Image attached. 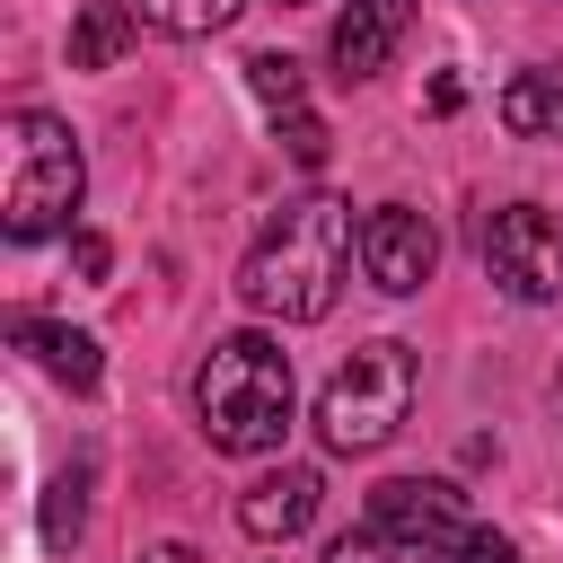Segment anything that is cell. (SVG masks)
Segmentation results:
<instances>
[{"mask_svg":"<svg viewBox=\"0 0 563 563\" xmlns=\"http://www.w3.org/2000/svg\"><path fill=\"white\" fill-rule=\"evenodd\" d=\"M405 26H413V0H352V9L334 18V70H343V79H378V70L396 62Z\"/></svg>","mask_w":563,"mask_h":563,"instance_id":"9c48e42d","label":"cell"},{"mask_svg":"<svg viewBox=\"0 0 563 563\" xmlns=\"http://www.w3.org/2000/svg\"><path fill=\"white\" fill-rule=\"evenodd\" d=\"M369 528H387L396 545L449 554V545L466 537V501H457V484H440V475H387V484L369 493Z\"/></svg>","mask_w":563,"mask_h":563,"instance_id":"8992f818","label":"cell"},{"mask_svg":"<svg viewBox=\"0 0 563 563\" xmlns=\"http://www.w3.org/2000/svg\"><path fill=\"white\" fill-rule=\"evenodd\" d=\"M361 255V229H352V202L334 194H299L264 220V238L246 246L238 264V299L255 317H282V325H317L343 290V264Z\"/></svg>","mask_w":563,"mask_h":563,"instance_id":"6da1fadb","label":"cell"},{"mask_svg":"<svg viewBox=\"0 0 563 563\" xmlns=\"http://www.w3.org/2000/svg\"><path fill=\"white\" fill-rule=\"evenodd\" d=\"M238 9H246V0H141V18H150L158 35H220Z\"/></svg>","mask_w":563,"mask_h":563,"instance_id":"4fadbf2b","label":"cell"},{"mask_svg":"<svg viewBox=\"0 0 563 563\" xmlns=\"http://www.w3.org/2000/svg\"><path fill=\"white\" fill-rule=\"evenodd\" d=\"M132 0H88L79 9V26H70V70H106L123 44H132Z\"/></svg>","mask_w":563,"mask_h":563,"instance_id":"7c38bea8","label":"cell"},{"mask_svg":"<svg viewBox=\"0 0 563 563\" xmlns=\"http://www.w3.org/2000/svg\"><path fill=\"white\" fill-rule=\"evenodd\" d=\"M317 466H273V475H255L246 493H238V528L255 537V545H282V537H299L308 519H317Z\"/></svg>","mask_w":563,"mask_h":563,"instance_id":"ba28073f","label":"cell"},{"mask_svg":"<svg viewBox=\"0 0 563 563\" xmlns=\"http://www.w3.org/2000/svg\"><path fill=\"white\" fill-rule=\"evenodd\" d=\"M246 88H255L273 114H299V106H308V88H299V62H290V53H255V62H246Z\"/></svg>","mask_w":563,"mask_h":563,"instance_id":"5bb4252c","label":"cell"},{"mask_svg":"<svg viewBox=\"0 0 563 563\" xmlns=\"http://www.w3.org/2000/svg\"><path fill=\"white\" fill-rule=\"evenodd\" d=\"M282 9H299V0H282Z\"/></svg>","mask_w":563,"mask_h":563,"instance_id":"7402d4cb","label":"cell"},{"mask_svg":"<svg viewBox=\"0 0 563 563\" xmlns=\"http://www.w3.org/2000/svg\"><path fill=\"white\" fill-rule=\"evenodd\" d=\"M273 123H282V150H290L299 167H325V123H317L308 106H299V114H273Z\"/></svg>","mask_w":563,"mask_h":563,"instance_id":"2e32d148","label":"cell"},{"mask_svg":"<svg viewBox=\"0 0 563 563\" xmlns=\"http://www.w3.org/2000/svg\"><path fill=\"white\" fill-rule=\"evenodd\" d=\"M70 264H79V273H88V282H97V273H106V264H114V255H106V238H88V229H79V238H70Z\"/></svg>","mask_w":563,"mask_h":563,"instance_id":"d6986e66","label":"cell"},{"mask_svg":"<svg viewBox=\"0 0 563 563\" xmlns=\"http://www.w3.org/2000/svg\"><path fill=\"white\" fill-rule=\"evenodd\" d=\"M554 405H563V378H554Z\"/></svg>","mask_w":563,"mask_h":563,"instance_id":"44dd1931","label":"cell"},{"mask_svg":"<svg viewBox=\"0 0 563 563\" xmlns=\"http://www.w3.org/2000/svg\"><path fill=\"white\" fill-rule=\"evenodd\" d=\"M449 563H519V545H510L501 528H466V537L449 545Z\"/></svg>","mask_w":563,"mask_h":563,"instance_id":"ac0fdd59","label":"cell"},{"mask_svg":"<svg viewBox=\"0 0 563 563\" xmlns=\"http://www.w3.org/2000/svg\"><path fill=\"white\" fill-rule=\"evenodd\" d=\"M501 123L519 141H563V70H519L501 88Z\"/></svg>","mask_w":563,"mask_h":563,"instance_id":"8fae6325","label":"cell"},{"mask_svg":"<svg viewBox=\"0 0 563 563\" xmlns=\"http://www.w3.org/2000/svg\"><path fill=\"white\" fill-rule=\"evenodd\" d=\"M405 413H413V352L405 343H361L317 396V440L334 457H369V449L396 440Z\"/></svg>","mask_w":563,"mask_h":563,"instance_id":"277c9868","label":"cell"},{"mask_svg":"<svg viewBox=\"0 0 563 563\" xmlns=\"http://www.w3.org/2000/svg\"><path fill=\"white\" fill-rule=\"evenodd\" d=\"M79 194H88V167H79L70 123L44 114V106H18V114L0 123V229H9L18 246H35V238L70 229Z\"/></svg>","mask_w":563,"mask_h":563,"instance_id":"3957f363","label":"cell"},{"mask_svg":"<svg viewBox=\"0 0 563 563\" xmlns=\"http://www.w3.org/2000/svg\"><path fill=\"white\" fill-rule=\"evenodd\" d=\"M132 563H202V554H194V545H176V537H167V545H141V554H132Z\"/></svg>","mask_w":563,"mask_h":563,"instance_id":"ffe728a7","label":"cell"},{"mask_svg":"<svg viewBox=\"0 0 563 563\" xmlns=\"http://www.w3.org/2000/svg\"><path fill=\"white\" fill-rule=\"evenodd\" d=\"M431 264H440V238H431V220H422V211L378 202V211L361 220V273H369L387 299H413V290L431 282Z\"/></svg>","mask_w":563,"mask_h":563,"instance_id":"52a82bcc","label":"cell"},{"mask_svg":"<svg viewBox=\"0 0 563 563\" xmlns=\"http://www.w3.org/2000/svg\"><path fill=\"white\" fill-rule=\"evenodd\" d=\"M387 554H396V537H387V528H369V519H361V528H343V537L325 545V563H387Z\"/></svg>","mask_w":563,"mask_h":563,"instance_id":"e0dca14e","label":"cell"},{"mask_svg":"<svg viewBox=\"0 0 563 563\" xmlns=\"http://www.w3.org/2000/svg\"><path fill=\"white\" fill-rule=\"evenodd\" d=\"M484 273L510 299H563V220L545 202H501L484 211Z\"/></svg>","mask_w":563,"mask_h":563,"instance_id":"5b68a950","label":"cell"},{"mask_svg":"<svg viewBox=\"0 0 563 563\" xmlns=\"http://www.w3.org/2000/svg\"><path fill=\"white\" fill-rule=\"evenodd\" d=\"M290 352L273 343V334H220L211 343V361H202V378H194V413H202V431H211V449H229V457H264V449H282V431H290Z\"/></svg>","mask_w":563,"mask_h":563,"instance_id":"7a4b0ae2","label":"cell"},{"mask_svg":"<svg viewBox=\"0 0 563 563\" xmlns=\"http://www.w3.org/2000/svg\"><path fill=\"white\" fill-rule=\"evenodd\" d=\"M9 334H18V343H26V352H35V361L62 378V387H79V396H88V387H97V369H106V361H97V343H88L79 325H44V317H18Z\"/></svg>","mask_w":563,"mask_h":563,"instance_id":"30bf717a","label":"cell"},{"mask_svg":"<svg viewBox=\"0 0 563 563\" xmlns=\"http://www.w3.org/2000/svg\"><path fill=\"white\" fill-rule=\"evenodd\" d=\"M79 493H88V475L70 466V475L53 484V501H44V537H53V545H70V537H79V519H88V501H79Z\"/></svg>","mask_w":563,"mask_h":563,"instance_id":"9a60e30c","label":"cell"}]
</instances>
